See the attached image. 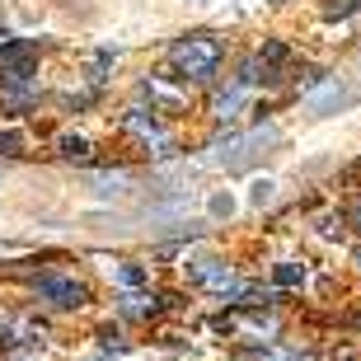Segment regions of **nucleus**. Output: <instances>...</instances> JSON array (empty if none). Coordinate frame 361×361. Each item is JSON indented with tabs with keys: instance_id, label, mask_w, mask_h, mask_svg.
I'll return each instance as SVG.
<instances>
[{
	"instance_id": "nucleus-15",
	"label": "nucleus",
	"mask_w": 361,
	"mask_h": 361,
	"mask_svg": "<svg viewBox=\"0 0 361 361\" xmlns=\"http://www.w3.org/2000/svg\"><path fill=\"white\" fill-rule=\"evenodd\" d=\"M281 56H286V47H281V42H268V47H263V61H281Z\"/></svg>"
},
{
	"instance_id": "nucleus-11",
	"label": "nucleus",
	"mask_w": 361,
	"mask_h": 361,
	"mask_svg": "<svg viewBox=\"0 0 361 361\" xmlns=\"http://www.w3.org/2000/svg\"><path fill=\"white\" fill-rule=\"evenodd\" d=\"M230 212H235V197H230V192H216V197H212V216H216V221H226Z\"/></svg>"
},
{
	"instance_id": "nucleus-10",
	"label": "nucleus",
	"mask_w": 361,
	"mask_h": 361,
	"mask_svg": "<svg viewBox=\"0 0 361 361\" xmlns=\"http://www.w3.org/2000/svg\"><path fill=\"white\" fill-rule=\"evenodd\" d=\"M272 188H277L272 178H258L254 192H249V202H254V207H268V202H272Z\"/></svg>"
},
{
	"instance_id": "nucleus-8",
	"label": "nucleus",
	"mask_w": 361,
	"mask_h": 361,
	"mask_svg": "<svg viewBox=\"0 0 361 361\" xmlns=\"http://www.w3.org/2000/svg\"><path fill=\"white\" fill-rule=\"evenodd\" d=\"M244 104V85L240 90H230V94H221V99H216V118H235V108Z\"/></svg>"
},
{
	"instance_id": "nucleus-16",
	"label": "nucleus",
	"mask_w": 361,
	"mask_h": 361,
	"mask_svg": "<svg viewBox=\"0 0 361 361\" xmlns=\"http://www.w3.org/2000/svg\"><path fill=\"white\" fill-rule=\"evenodd\" d=\"M352 221H357V226H361V202H357V212H352Z\"/></svg>"
},
{
	"instance_id": "nucleus-4",
	"label": "nucleus",
	"mask_w": 361,
	"mask_h": 361,
	"mask_svg": "<svg viewBox=\"0 0 361 361\" xmlns=\"http://www.w3.org/2000/svg\"><path fill=\"white\" fill-rule=\"evenodd\" d=\"M343 104H348V90H343L338 80L310 90V108H314V113H334V108H343Z\"/></svg>"
},
{
	"instance_id": "nucleus-14",
	"label": "nucleus",
	"mask_w": 361,
	"mask_h": 361,
	"mask_svg": "<svg viewBox=\"0 0 361 361\" xmlns=\"http://www.w3.org/2000/svg\"><path fill=\"white\" fill-rule=\"evenodd\" d=\"M122 281H127V286H141V281H146V272L136 268V263H122V272H118Z\"/></svg>"
},
{
	"instance_id": "nucleus-3",
	"label": "nucleus",
	"mask_w": 361,
	"mask_h": 361,
	"mask_svg": "<svg viewBox=\"0 0 361 361\" xmlns=\"http://www.w3.org/2000/svg\"><path fill=\"white\" fill-rule=\"evenodd\" d=\"M38 295H42V300H52V305H61V310L85 305V286H80V281H71V277H42Z\"/></svg>"
},
{
	"instance_id": "nucleus-5",
	"label": "nucleus",
	"mask_w": 361,
	"mask_h": 361,
	"mask_svg": "<svg viewBox=\"0 0 361 361\" xmlns=\"http://www.w3.org/2000/svg\"><path fill=\"white\" fill-rule=\"evenodd\" d=\"M127 127H132V132L141 136L146 146H164V132H160V122H155V118H146L141 108H136V113H127Z\"/></svg>"
},
{
	"instance_id": "nucleus-2",
	"label": "nucleus",
	"mask_w": 361,
	"mask_h": 361,
	"mask_svg": "<svg viewBox=\"0 0 361 361\" xmlns=\"http://www.w3.org/2000/svg\"><path fill=\"white\" fill-rule=\"evenodd\" d=\"M38 66V42H0V80L5 85H28Z\"/></svg>"
},
{
	"instance_id": "nucleus-1",
	"label": "nucleus",
	"mask_w": 361,
	"mask_h": 361,
	"mask_svg": "<svg viewBox=\"0 0 361 361\" xmlns=\"http://www.w3.org/2000/svg\"><path fill=\"white\" fill-rule=\"evenodd\" d=\"M221 56H226V47H221V38H212V33H192V38L174 42V66L183 71V75H192V80H212V71L221 66Z\"/></svg>"
},
{
	"instance_id": "nucleus-6",
	"label": "nucleus",
	"mask_w": 361,
	"mask_h": 361,
	"mask_svg": "<svg viewBox=\"0 0 361 361\" xmlns=\"http://www.w3.org/2000/svg\"><path fill=\"white\" fill-rule=\"evenodd\" d=\"M272 277H277V286H305V268L300 263H277Z\"/></svg>"
},
{
	"instance_id": "nucleus-12",
	"label": "nucleus",
	"mask_w": 361,
	"mask_h": 361,
	"mask_svg": "<svg viewBox=\"0 0 361 361\" xmlns=\"http://www.w3.org/2000/svg\"><path fill=\"white\" fill-rule=\"evenodd\" d=\"M19 146H24L19 132H0V155H19Z\"/></svg>"
},
{
	"instance_id": "nucleus-9",
	"label": "nucleus",
	"mask_w": 361,
	"mask_h": 361,
	"mask_svg": "<svg viewBox=\"0 0 361 361\" xmlns=\"http://www.w3.org/2000/svg\"><path fill=\"white\" fill-rule=\"evenodd\" d=\"M361 0H324V19H348Z\"/></svg>"
},
{
	"instance_id": "nucleus-7",
	"label": "nucleus",
	"mask_w": 361,
	"mask_h": 361,
	"mask_svg": "<svg viewBox=\"0 0 361 361\" xmlns=\"http://www.w3.org/2000/svg\"><path fill=\"white\" fill-rule=\"evenodd\" d=\"M61 155H66V160H90L94 150H90L85 136H61Z\"/></svg>"
},
{
	"instance_id": "nucleus-13",
	"label": "nucleus",
	"mask_w": 361,
	"mask_h": 361,
	"mask_svg": "<svg viewBox=\"0 0 361 361\" xmlns=\"http://www.w3.org/2000/svg\"><path fill=\"white\" fill-rule=\"evenodd\" d=\"M150 310H155L150 295H127V314H150Z\"/></svg>"
}]
</instances>
